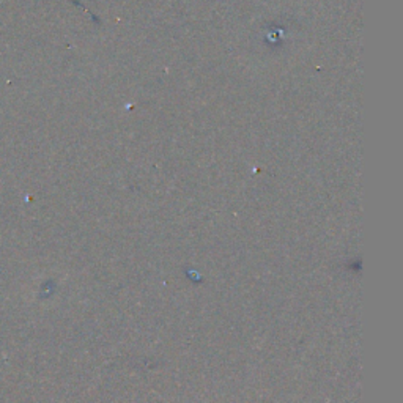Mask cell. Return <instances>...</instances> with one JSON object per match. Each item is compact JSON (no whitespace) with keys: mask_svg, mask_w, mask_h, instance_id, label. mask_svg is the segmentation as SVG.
Wrapping results in <instances>:
<instances>
[]
</instances>
